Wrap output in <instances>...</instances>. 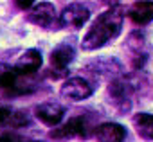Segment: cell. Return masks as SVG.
<instances>
[{"instance_id":"cell-8","label":"cell","mask_w":153,"mask_h":142,"mask_svg":"<svg viewBox=\"0 0 153 142\" xmlns=\"http://www.w3.org/2000/svg\"><path fill=\"white\" fill-rule=\"evenodd\" d=\"M131 92H133V85L128 79H115L108 87V94H110L114 104L117 108H121V110H128L130 108Z\"/></svg>"},{"instance_id":"cell-2","label":"cell","mask_w":153,"mask_h":142,"mask_svg":"<svg viewBox=\"0 0 153 142\" xmlns=\"http://www.w3.org/2000/svg\"><path fill=\"white\" fill-rule=\"evenodd\" d=\"M36 88L31 76L18 74L15 67H2L0 70V90H4L7 95H22L29 94Z\"/></svg>"},{"instance_id":"cell-1","label":"cell","mask_w":153,"mask_h":142,"mask_svg":"<svg viewBox=\"0 0 153 142\" xmlns=\"http://www.w3.org/2000/svg\"><path fill=\"white\" fill-rule=\"evenodd\" d=\"M123 22H124V11L119 6L106 9L88 27L87 34L83 36L81 49L83 50H97V49L108 45L112 40H115L121 34Z\"/></svg>"},{"instance_id":"cell-11","label":"cell","mask_w":153,"mask_h":142,"mask_svg":"<svg viewBox=\"0 0 153 142\" xmlns=\"http://www.w3.org/2000/svg\"><path fill=\"white\" fill-rule=\"evenodd\" d=\"M74 56H76V52H74L72 45H68V43L56 45L52 49V52H51V67H52V70L63 72V70L74 61Z\"/></svg>"},{"instance_id":"cell-15","label":"cell","mask_w":153,"mask_h":142,"mask_svg":"<svg viewBox=\"0 0 153 142\" xmlns=\"http://www.w3.org/2000/svg\"><path fill=\"white\" fill-rule=\"evenodd\" d=\"M11 115H13V112H11L9 108H6V106H0V128H2V126H6V124H9V121H11Z\"/></svg>"},{"instance_id":"cell-12","label":"cell","mask_w":153,"mask_h":142,"mask_svg":"<svg viewBox=\"0 0 153 142\" xmlns=\"http://www.w3.org/2000/svg\"><path fill=\"white\" fill-rule=\"evenodd\" d=\"M130 18L135 25H146L153 20V2H135L130 9Z\"/></svg>"},{"instance_id":"cell-3","label":"cell","mask_w":153,"mask_h":142,"mask_svg":"<svg viewBox=\"0 0 153 142\" xmlns=\"http://www.w3.org/2000/svg\"><path fill=\"white\" fill-rule=\"evenodd\" d=\"M49 135L52 138H58V140H65V138H72V137L87 138L90 135V126H88V121L83 115H79V117H72L65 124L54 128Z\"/></svg>"},{"instance_id":"cell-6","label":"cell","mask_w":153,"mask_h":142,"mask_svg":"<svg viewBox=\"0 0 153 142\" xmlns=\"http://www.w3.org/2000/svg\"><path fill=\"white\" fill-rule=\"evenodd\" d=\"M27 13H29L27 20L43 29H52V25L59 24V20H56V9L51 2H36L33 9Z\"/></svg>"},{"instance_id":"cell-13","label":"cell","mask_w":153,"mask_h":142,"mask_svg":"<svg viewBox=\"0 0 153 142\" xmlns=\"http://www.w3.org/2000/svg\"><path fill=\"white\" fill-rule=\"evenodd\" d=\"M131 121H133V126H135L137 133L142 138L153 140V113L140 112V113H135Z\"/></svg>"},{"instance_id":"cell-5","label":"cell","mask_w":153,"mask_h":142,"mask_svg":"<svg viewBox=\"0 0 153 142\" xmlns=\"http://www.w3.org/2000/svg\"><path fill=\"white\" fill-rule=\"evenodd\" d=\"M59 94L63 99H68V101H83L94 94V87L83 78H68L61 85Z\"/></svg>"},{"instance_id":"cell-7","label":"cell","mask_w":153,"mask_h":142,"mask_svg":"<svg viewBox=\"0 0 153 142\" xmlns=\"http://www.w3.org/2000/svg\"><path fill=\"white\" fill-rule=\"evenodd\" d=\"M34 115L40 122H43L51 128H56L65 117V108L58 103H42L36 106Z\"/></svg>"},{"instance_id":"cell-4","label":"cell","mask_w":153,"mask_h":142,"mask_svg":"<svg viewBox=\"0 0 153 142\" xmlns=\"http://www.w3.org/2000/svg\"><path fill=\"white\" fill-rule=\"evenodd\" d=\"M90 18V11L87 6L79 4V2H74V4H68L61 13H59V25L65 27V29H74L78 31L81 29Z\"/></svg>"},{"instance_id":"cell-14","label":"cell","mask_w":153,"mask_h":142,"mask_svg":"<svg viewBox=\"0 0 153 142\" xmlns=\"http://www.w3.org/2000/svg\"><path fill=\"white\" fill-rule=\"evenodd\" d=\"M0 142H40V140H31V138L20 137V135H15V133H6V135L0 137Z\"/></svg>"},{"instance_id":"cell-10","label":"cell","mask_w":153,"mask_h":142,"mask_svg":"<svg viewBox=\"0 0 153 142\" xmlns=\"http://www.w3.org/2000/svg\"><path fill=\"white\" fill-rule=\"evenodd\" d=\"M97 142H124L126 128L119 122H103L96 128Z\"/></svg>"},{"instance_id":"cell-9","label":"cell","mask_w":153,"mask_h":142,"mask_svg":"<svg viewBox=\"0 0 153 142\" xmlns=\"http://www.w3.org/2000/svg\"><path fill=\"white\" fill-rule=\"evenodd\" d=\"M42 61H43L42 52L38 49H29L15 63V70H16L18 74H22V76H33V74H36L38 70H40Z\"/></svg>"}]
</instances>
